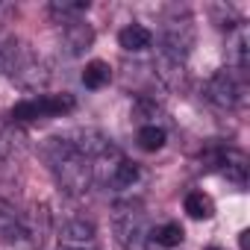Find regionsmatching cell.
<instances>
[{
  "label": "cell",
  "instance_id": "obj_7",
  "mask_svg": "<svg viewBox=\"0 0 250 250\" xmlns=\"http://www.w3.org/2000/svg\"><path fill=\"white\" fill-rule=\"evenodd\" d=\"M65 47H68V53L71 56H80L83 50H88L91 47V42H94V30L88 27V24H83L80 18L77 21H71V24H65Z\"/></svg>",
  "mask_w": 250,
  "mask_h": 250
},
{
  "label": "cell",
  "instance_id": "obj_18",
  "mask_svg": "<svg viewBox=\"0 0 250 250\" xmlns=\"http://www.w3.org/2000/svg\"><path fill=\"white\" fill-rule=\"evenodd\" d=\"M238 247H241V250H250V232H247V229L238 232Z\"/></svg>",
  "mask_w": 250,
  "mask_h": 250
},
{
  "label": "cell",
  "instance_id": "obj_17",
  "mask_svg": "<svg viewBox=\"0 0 250 250\" xmlns=\"http://www.w3.org/2000/svg\"><path fill=\"white\" fill-rule=\"evenodd\" d=\"M15 147V139L9 136V127L6 124H0V156H9Z\"/></svg>",
  "mask_w": 250,
  "mask_h": 250
},
{
  "label": "cell",
  "instance_id": "obj_13",
  "mask_svg": "<svg viewBox=\"0 0 250 250\" xmlns=\"http://www.w3.org/2000/svg\"><path fill=\"white\" fill-rule=\"evenodd\" d=\"M150 238H153L159 247H168V250H171V247H180V244H183L186 232H183V227H180L177 221H168V224L150 229Z\"/></svg>",
  "mask_w": 250,
  "mask_h": 250
},
{
  "label": "cell",
  "instance_id": "obj_10",
  "mask_svg": "<svg viewBox=\"0 0 250 250\" xmlns=\"http://www.w3.org/2000/svg\"><path fill=\"white\" fill-rule=\"evenodd\" d=\"M88 9V0H53L50 3V15L62 24L77 21V15H83Z\"/></svg>",
  "mask_w": 250,
  "mask_h": 250
},
{
  "label": "cell",
  "instance_id": "obj_20",
  "mask_svg": "<svg viewBox=\"0 0 250 250\" xmlns=\"http://www.w3.org/2000/svg\"><path fill=\"white\" fill-rule=\"evenodd\" d=\"M206 250H221V247H215V244H212V247H206Z\"/></svg>",
  "mask_w": 250,
  "mask_h": 250
},
{
  "label": "cell",
  "instance_id": "obj_15",
  "mask_svg": "<svg viewBox=\"0 0 250 250\" xmlns=\"http://www.w3.org/2000/svg\"><path fill=\"white\" fill-rule=\"evenodd\" d=\"M224 174H227V180H232L235 186H244V180H247V165H244V156L241 153H224Z\"/></svg>",
  "mask_w": 250,
  "mask_h": 250
},
{
  "label": "cell",
  "instance_id": "obj_4",
  "mask_svg": "<svg viewBox=\"0 0 250 250\" xmlns=\"http://www.w3.org/2000/svg\"><path fill=\"white\" fill-rule=\"evenodd\" d=\"M191 44H194V27H191V21H188V18H171V21L165 24V33H162V47H159V53L171 56L174 62H183V59L188 56Z\"/></svg>",
  "mask_w": 250,
  "mask_h": 250
},
{
  "label": "cell",
  "instance_id": "obj_5",
  "mask_svg": "<svg viewBox=\"0 0 250 250\" xmlns=\"http://www.w3.org/2000/svg\"><path fill=\"white\" fill-rule=\"evenodd\" d=\"M206 97H209L215 106H221V109H235L238 100H241V85H238L235 77L224 68V71H218V74L209 77V83H206Z\"/></svg>",
  "mask_w": 250,
  "mask_h": 250
},
{
  "label": "cell",
  "instance_id": "obj_19",
  "mask_svg": "<svg viewBox=\"0 0 250 250\" xmlns=\"http://www.w3.org/2000/svg\"><path fill=\"white\" fill-rule=\"evenodd\" d=\"M56 250H74V247H65V244H59V247H56Z\"/></svg>",
  "mask_w": 250,
  "mask_h": 250
},
{
  "label": "cell",
  "instance_id": "obj_8",
  "mask_svg": "<svg viewBox=\"0 0 250 250\" xmlns=\"http://www.w3.org/2000/svg\"><path fill=\"white\" fill-rule=\"evenodd\" d=\"M118 44L124 50H130V53H139V50H147L153 44V33L145 24H127L118 33Z\"/></svg>",
  "mask_w": 250,
  "mask_h": 250
},
{
  "label": "cell",
  "instance_id": "obj_3",
  "mask_svg": "<svg viewBox=\"0 0 250 250\" xmlns=\"http://www.w3.org/2000/svg\"><path fill=\"white\" fill-rule=\"evenodd\" d=\"M77 103L71 94H39V97H27L21 103L12 106L9 118L12 121H39V118H53V115H65L71 112Z\"/></svg>",
  "mask_w": 250,
  "mask_h": 250
},
{
  "label": "cell",
  "instance_id": "obj_14",
  "mask_svg": "<svg viewBox=\"0 0 250 250\" xmlns=\"http://www.w3.org/2000/svg\"><path fill=\"white\" fill-rule=\"evenodd\" d=\"M162 145H165V130L162 127H156V124H145V127L139 130V147L142 150L156 153Z\"/></svg>",
  "mask_w": 250,
  "mask_h": 250
},
{
  "label": "cell",
  "instance_id": "obj_1",
  "mask_svg": "<svg viewBox=\"0 0 250 250\" xmlns=\"http://www.w3.org/2000/svg\"><path fill=\"white\" fill-rule=\"evenodd\" d=\"M44 159L59 183L62 191L68 194H83L88 191L91 180H94V168H91V159L77 147L74 139H50L44 145Z\"/></svg>",
  "mask_w": 250,
  "mask_h": 250
},
{
  "label": "cell",
  "instance_id": "obj_16",
  "mask_svg": "<svg viewBox=\"0 0 250 250\" xmlns=\"http://www.w3.org/2000/svg\"><path fill=\"white\" fill-rule=\"evenodd\" d=\"M232 62H235V68L238 71H247V33L241 30L238 33V42H235V47H232Z\"/></svg>",
  "mask_w": 250,
  "mask_h": 250
},
{
  "label": "cell",
  "instance_id": "obj_2",
  "mask_svg": "<svg viewBox=\"0 0 250 250\" xmlns=\"http://www.w3.org/2000/svg\"><path fill=\"white\" fill-rule=\"evenodd\" d=\"M112 229L124 250H145L150 241V221L142 203L124 200L112 212Z\"/></svg>",
  "mask_w": 250,
  "mask_h": 250
},
{
  "label": "cell",
  "instance_id": "obj_12",
  "mask_svg": "<svg viewBox=\"0 0 250 250\" xmlns=\"http://www.w3.org/2000/svg\"><path fill=\"white\" fill-rule=\"evenodd\" d=\"M109 80H112V68H109V62H103V59L88 62L85 71H83V85H85V88H103Z\"/></svg>",
  "mask_w": 250,
  "mask_h": 250
},
{
  "label": "cell",
  "instance_id": "obj_11",
  "mask_svg": "<svg viewBox=\"0 0 250 250\" xmlns=\"http://www.w3.org/2000/svg\"><path fill=\"white\" fill-rule=\"evenodd\" d=\"M183 206H186L188 218H194V221H206V218L215 215V203H212V197L203 194V191H191Z\"/></svg>",
  "mask_w": 250,
  "mask_h": 250
},
{
  "label": "cell",
  "instance_id": "obj_9",
  "mask_svg": "<svg viewBox=\"0 0 250 250\" xmlns=\"http://www.w3.org/2000/svg\"><path fill=\"white\" fill-rule=\"evenodd\" d=\"M27 224L6 206H0V241H6V244H21L27 241Z\"/></svg>",
  "mask_w": 250,
  "mask_h": 250
},
{
  "label": "cell",
  "instance_id": "obj_6",
  "mask_svg": "<svg viewBox=\"0 0 250 250\" xmlns=\"http://www.w3.org/2000/svg\"><path fill=\"white\" fill-rule=\"evenodd\" d=\"M59 244L74 247V250H94L97 244V229L88 218H68L59 227Z\"/></svg>",
  "mask_w": 250,
  "mask_h": 250
}]
</instances>
